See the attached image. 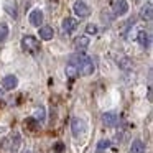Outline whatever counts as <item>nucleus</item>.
I'll list each match as a JSON object with an SVG mask.
<instances>
[{
  "mask_svg": "<svg viewBox=\"0 0 153 153\" xmlns=\"http://www.w3.org/2000/svg\"><path fill=\"white\" fill-rule=\"evenodd\" d=\"M77 74H79V73H77L76 64L71 63V61H69V63L66 64V76L69 77V79H73V77H76V76H77Z\"/></svg>",
  "mask_w": 153,
  "mask_h": 153,
  "instance_id": "16",
  "label": "nucleus"
},
{
  "mask_svg": "<svg viewBox=\"0 0 153 153\" xmlns=\"http://www.w3.org/2000/svg\"><path fill=\"white\" fill-rule=\"evenodd\" d=\"M110 146V140H100L97 143V148H96V153H104L107 148Z\"/></svg>",
  "mask_w": 153,
  "mask_h": 153,
  "instance_id": "20",
  "label": "nucleus"
},
{
  "mask_svg": "<svg viewBox=\"0 0 153 153\" xmlns=\"http://www.w3.org/2000/svg\"><path fill=\"white\" fill-rule=\"evenodd\" d=\"M137 40H138V43L142 48H150V35L146 33L145 30H140L138 33H137Z\"/></svg>",
  "mask_w": 153,
  "mask_h": 153,
  "instance_id": "9",
  "label": "nucleus"
},
{
  "mask_svg": "<svg viewBox=\"0 0 153 153\" xmlns=\"http://www.w3.org/2000/svg\"><path fill=\"white\" fill-rule=\"evenodd\" d=\"M8 35V25L7 23H0V41H4Z\"/></svg>",
  "mask_w": 153,
  "mask_h": 153,
  "instance_id": "21",
  "label": "nucleus"
},
{
  "mask_svg": "<svg viewBox=\"0 0 153 153\" xmlns=\"http://www.w3.org/2000/svg\"><path fill=\"white\" fill-rule=\"evenodd\" d=\"M30 23L33 25V27H40V25L43 23V12H41L40 8H35L30 13Z\"/></svg>",
  "mask_w": 153,
  "mask_h": 153,
  "instance_id": "7",
  "label": "nucleus"
},
{
  "mask_svg": "<svg viewBox=\"0 0 153 153\" xmlns=\"http://www.w3.org/2000/svg\"><path fill=\"white\" fill-rule=\"evenodd\" d=\"M71 132H73V135L76 138L84 135V132H86V122L82 119H79V117H74L73 122H71Z\"/></svg>",
  "mask_w": 153,
  "mask_h": 153,
  "instance_id": "3",
  "label": "nucleus"
},
{
  "mask_svg": "<svg viewBox=\"0 0 153 153\" xmlns=\"http://www.w3.org/2000/svg\"><path fill=\"white\" fill-rule=\"evenodd\" d=\"M74 46H76L77 51L86 50V48L89 46V38H87V36H79V38H76V41H74Z\"/></svg>",
  "mask_w": 153,
  "mask_h": 153,
  "instance_id": "15",
  "label": "nucleus"
},
{
  "mask_svg": "<svg viewBox=\"0 0 153 153\" xmlns=\"http://www.w3.org/2000/svg\"><path fill=\"white\" fill-rule=\"evenodd\" d=\"M73 10H74V13H76V17H79V18H86L91 15V8L87 7V4L82 2V0H77L76 4H74Z\"/></svg>",
  "mask_w": 153,
  "mask_h": 153,
  "instance_id": "4",
  "label": "nucleus"
},
{
  "mask_svg": "<svg viewBox=\"0 0 153 153\" xmlns=\"http://www.w3.org/2000/svg\"><path fill=\"white\" fill-rule=\"evenodd\" d=\"M77 28V20L76 18H64L63 20V31L64 33H73Z\"/></svg>",
  "mask_w": 153,
  "mask_h": 153,
  "instance_id": "8",
  "label": "nucleus"
},
{
  "mask_svg": "<svg viewBox=\"0 0 153 153\" xmlns=\"http://www.w3.org/2000/svg\"><path fill=\"white\" fill-rule=\"evenodd\" d=\"M23 153H31V152H23Z\"/></svg>",
  "mask_w": 153,
  "mask_h": 153,
  "instance_id": "25",
  "label": "nucleus"
},
{
  "mask_svg": "<svg viewBox=\"0 0 153 153\" xmlns=\"http://www.w3.org/2000/svg\"><path fill=\"white\" fill-rule=\"evenodd\" d=\"M102 122L105 127H114L117 123V114L115 112H105L102 115Z\"/></svg>",
  "mask_w": 153,
  "mask_h": 153,
  "instance_id": "10",
  "label": "nucleus"
},
{
  "mask_svg": "<svg viewBox=\"0 0 153 153\" xmlns=\"http://www.w3.org/2000/svg\"><path fill=\"white\" fill-rule=\"evenodd\" d=\"M18 146H20V135H18V133H13L12 142H10V150L13 153H17L18 152Z\"/></svg>",
  "mask_w": 153,
  "mask_h": 153,
  "instance_id": "19",
  "label": "nucleus"
},
{
  "mask_svg": "<svg viewBox=\"0 0 153 153\" xmlns=\"http://www.w3.org/2000/svg\"><path fill=\"white\" fill-rule=\"evenodd\" d=\"M38 120H35V119H28V120H25V125H28V128H31V130H36V128H40L38 127Z\"/></svg>",
  "mask_w": 153,
  "mask_h": 153,
  "instance_id": "22",
  "label": "nucleus"
},
{
  "mask_svg": "<svg viewBox=\"0 0 153 153\" xmlns=\"http://www.w3.org/2000/svg\"><path fill=\"white\" fill-rule=\"evenodd\" d=\"M112 10H114V15L115 17H122L128 12V4L127 0H115L112 4Z\"/></svg>",
  "mask_w": 153,
  "mask_h": 153,
  "instance_id": "5",
  "label": "nucleus"
},
{
  "mask_svg": "<svg viewBox=\"0 0 153 153\" xmlns=\"http://www.w3.org/2000/svg\"><path fill=\"white\" fill-rule=\"evenodd\" d=\"M128 153H145V143L142 140H133L128 148Z\"/></svg>",
  "mask_w": 153,
  "mask_h": 153,
  "instance_id": "13",
  "label": "nucleus"
},
{
  "mask_svg": "<svg viewBox=\"0 0 153 153\" xmlns=\"http://www.w3.org/2000/svg\"><path fill=\"white\" fill-rule=\"evenodd\" d=\"M2 86H4V89H7V91L15 89V87L18 86L17 76H13V74H8V76H5L4 79H2Z\"/></svg>",
  "mask_w": 153,
  "mask_h": 153,
  "instance_id": "6",
  "label": "nucleus"
},
{
  "mask_svg": "<svg viewBox=\"0 0 153 153\" xmlns=\"http://www.w3.org/2000/svg\"><path fill=\"white\" fill-rule=\"evenodd\" d=\"M86 31H87V35H96L97 33V27H96V25H92V23H89L86 27Z\"/></svg>",
  "mask_w": 153,
  "mask_h": 153,
  "instance_id": "23",
  "label": "nucleus"
},
{
  "mask_svg": "<svg viewBox=\"0 0 153 153\" xmlns=\"http://www.w3.org/2000/svg\"><path fill=\"white\" fill-rule=\"evenodd\" d=\"M53 36H54V31H53L51 27H41L40 28V38L41 40L48 41V40H51Z\"/></svg>",
  "mask_w": 153,
  "mask_h": 153,
  "instance_id": "14",
  "label": "nucleus"
},
{
  "mask_svg": "<svg viewBox=\"0 0 153 153\" xmlns=\"http://www.w3.org/2000/svg\"><path fill=\"white\" fill-rule=\"evenodd\" d=\"M22 48H23V51H27V53H36L38 50H40V41L36 40L35 36H23L22 38Z\"/></svg>",
  "mask_w": 153,
  "mask_h": 153,
  "instance_id": "2",
  "label": "nucleus"
},
{
  "mask_svg": "<svg viewBox=\"0 0 153 153\" xmlns=\"http://www.w3.org/2000/svg\"><path fill=\"white\" fill-rule=\"evenodd\" d=\"M33 119L38 120V122H43L45 119H46V114H45V107H38V109H35L33 112Z\"/></svg>",
  "mask_w": 153,
  "mask_h": 153,
  "instance_id": "18",
  "label": "nucleus"
},
{
  "mask_svg": "<svg viewBox=\"0 0 153 153\" xmlns=\"http://www.w3.org/2000/svg\"><path fill=\"white\" fill-rule=\"evenodd\" d=\"M4 8H5V12H7V13L10 15V17L17 18L18 12H17V4H15L13 0H5V4H4Z\"/></svg>",
  "mask_w": 153,
  "mask_h": 153,
  "instance_id": "11",
  "label": "nucleus"
},
{
  "mask_svg": "<svg viewBox=\"0 0 153 153\" xmlns=\"http://www.w3.org/2000/svg\"><path fill=\"white\" fill-rule=\"evenodd\" d=\"M140 17H142V20H146L150 22L153 18V8H152V4H146L142 7V10H140Z\"/></svg>",
  "mask_w": 153,
  "mask_h": 153,
  "instance_id": "12",
  "label": "nucleus"
},
{
  "mask_svg": "<svg viewBox=\"0 0 153 153\" xmlns=\"http://www.w3.org/2000/svg\"><path fill=\"white\" fill-rule=\"evenodd\" d=\"M69 61L76 64L77 73H79L81 76H91V74L94 73V63L87 54L77 53V54H74V56H71Z\"/></svg>",
  "mask_w": 153,
  "mask_h": 153,
  "instance_id": "1",
  "label": "nucleus"
},
{
  "mask_svg": "<svg viewBox=\"0 0 153 153\" xmlns=\"http://www.w3.org/2000/svg\"><path fill=\"white\" fill-rule=\"evenodd\" d=\"M56 152H63V143H58L56 145Z\"/></svg>",
  "mask_w": 153,
  "mask_h": 153,
  "instance_id": "24",
  "label": "nucleus"
},
{
  "mask_svg": "<svg viewBox=\"0 0 153 153\" xmlns=\"http://www.w3.org/2000/svg\"><path fill=\"white\" fill-rule=\"evenodd\" d=\"M117 64H119V68H122L123 71H130V69H132V61H130L128 58H120V59L117 61Z\"/></svg>",
  "mask_w": 153,
  "mask_h": 153,
  "instance_id": "17",
  "label": "nucleus"
}]
</instances>
